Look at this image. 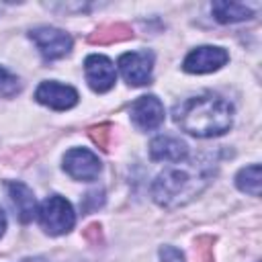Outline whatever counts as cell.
I'll return each instance as SVG.
<instances>
[{"instance_id":"obj_17","label":"cell","mask_w":262,"mask_h":262,"mask_svg":"<svg viewBox=\"0 0 262 262\" xmlns=\"http://www.w3.org/2000/svg\"><path fill=\"white\" fill-rule=\"evenodd\" d=\"M90 137H92V141H94L100 149H108V143H111V125L92 127V129H90Z\"/></svg>"},{"instance_id":"obj_13","label":"cell","mask_w":262,"mask_h":262,"mask_svg":"<svg viewBox=\"0 0 262 262\" xmlns=\"http://www.w3.org/2000/svg\"><path fill=\"white\" fill-rule=\"evenodd\" d=\"M211 12L215 16L217 23L221 25H231V23H242L254 16V10L242 2H227V0H219L211 4Z\"/></svg>"},{"instance_id":"obj_7","label":"cell","mask_w":262,"mask_h":262,"mask_svg":"<svg viewBox=\"0 0 262 262\" xmlns=\"http://www.w3.org/2000/svg\"><path fill=\"white\" fill-rule=\"evenodd\" d=\"M227 59H229V53L223 47L201 45L184 57L182 70L188 74H211V72H217L219 68H223L227 63Z\"/></svg>"},{"instance_id":"obj_4","label":"cell","mask_w":262,"mask_h":262,"mask_svg":"<svg viewBox=\"0 0 262 262\" xmlns=\"http://www.w3.org/2000/svg\"><path fill=\"white\" fill-rule=\"evenodd\" d=\"M31 41L37 45L41 57L45 61H55L66 57L72 51V37L55 27H37L29 33Z\"/></svg>"},{"instance_id":"obj_12","label":"cell","mask_w":262,"mask_h":262,"mask_svg":"<svg viewBox=\"0 0 262 262\" xmlns=\"http://www.w3.org/2000/svg\"><path fill=\"white\" fill-rule=\"evenodd\" d=\"M8 186V196L16 209V215L20 219V223H29L33 221V217L37 215V199L33 194V190L18 180H12L6 184Z\"/></svg>"},{"instance_id":"obj_16","label":"cell","mask_w":262,"mask_h":262,"mask_svg":"<svg viewBox=\"0 0 262 262\" xmlns=\"http://www.w3.org/2000/svg\"><path fill=\"white\" fill-rule=\"evenodd\" d=\"M23 90V82L18 76L8 72L4 66H0V96L2 98H12Z\"/></svg>"},{"instance_id":"obj_5","label":"cell","mask_w":262,"mask_h":262,"mask_svg":"<svg viewBox=\"0 0 262 262\" xmlns=\"http://www.w3.org/2000/svg\"><path fill=\"white\" fill-rule=\"evenodd\" d=\"M117 68L123 76V80L129 86H145L151 80L154 70V53L147 49L141 51H127L119 57Z\"/></svg>"},{"instance_id":"obj_19","label":"cell","mask_w":262,"mask_h":262,"mask_svg":"<svg viewBox=\"0 0 262 262\" xmlns=\"http://www.w3.org/2000/svg\"><path fill=\"white\" fill-rule=\"evenodd\" d=\"M4 231H6V215H4V211L0 209V237L4 235Z\"/></svg>"},{"instance_id":"obj_15","label":"cell","mask_w":262,"mask_h":262,"mask_svg":"<svg viewBox=\"0 0 262 262\" xmlns=\"http://www.w3.org/2000/svg\"><path fill=\"white\" fill-rule=\"evenodd\" d=\"M235 186L252 196H260V164H250L235 174Z\"/></svg>"},{"instance_id":"obj_2","label":"cell","mask_w":262,"mask_h":262,"mask_svg":"<svg viewBox=\"0 0 262 262\" xmlns=\"http://www.w3.org/2000/svg\"><path fill=\"white\" fill-rule=\"evenodd\" d=\"M176 125L194 137H217L229 131L233 123V106L215 92H203L184 98L172 111Z\"/></svg>"},{"instance_id":"obj_18","label":"cell","mask_w":262,"mask_h":262,"mask_svg":"<svg viewBox=\"0 0 262 262\" xmlns=\"http://www.w3.org/2000/svg\"><path fill=\"white\" fill-rule=\"evenodd\" d=\"M160 262H184V254L174 246L160 248Z\"/></svg>"},{"instance_id":"obj_8","label":"cell","mask_w":262,"mask_h":262,"mask_svg":"<svg viewBox=\"0 0 262 262\" xmlns=\"http://www.w3.org/2000/svg\"><path fill=\"white\" fill-rule=\"evenodd\" d=\"M129 117H131V123L139 131H154L164 123L166 111L158 96L147 94V96H139L137 100L131 102Z\"/></svg>"},{"instance_id":"obj_9","label":"cell","mask_w":262,"mask_h":262,"mask_svg":"<svg viewBox=\"0 0 262 262\" xmlns=\"http://www.w3.org/2000/svg\"><path fill=\"white\" fill-rule=\"evenodd\" d=\"M35 100L53 111H68L78 104V90L57 80H45L37 86Z\"/></svg>"},{"instance_id":"obj_20","label":"cell","mask_w":262,"mask_h":262,"mask_svg":"<svg viewBox=\"0 0 262 262\" xmlns=\"http://www.w3.org/2000/svg\"><path fill=\"white\" fill-rule=\"evenodd\" d=\"M25 262H43V260H25Z\"/></svg>"},{"instance_id":"obj_11","label":"cell","mask_w":262,"mask_h":262,"mask_svg":"<svg viewBox=\"0 0 262 262\" xmlns=\"http://www.w3.org/2000/svg\"><path fill=\"white\" fill-rule=\"evenodd\" d=\"M149 158L154 162L180 164L188 158V145L174 135H158L149 143Z\"/></svg>"},{"instance_id":"obj_10","label":"cell","mask_w":262,"mask_h":262,"mask_svg":"<svg viewBox=\"0 0 262 262\" xmlns=\"http://www.w3.org/2000/svg\"><path fill=\"white\" fill-rule=\"evenodd\" d=\"M84 76L94 92H108L117 82L115 63L100 53H92L84 59Z\"/></svg>"},{"instance_id":"obj_6","label":"cell","mask_w":262,"mask_h":262,"mask_svg":"<svg viewBox=\"0 0 262 262\" xmlns=\"http://www.w3.org/2000/svg\"><path fill=\"white\" fill-rule=\"evenodd\" d=\"M100 168L98 156L86 147H72L63 154V172L74 180L90 182L100 174Z\"/></svg>"},{"instance_id":"obj_1","label":"cell","mask_w":262,"mask_h":262,"mask_svg":"<svg viewBox=\"0 0 262 262\" xmlns=\"http://www.w3.org/2000/svg\"><path fill=\"white\" fill-rule=\"evenodd\" d=\"M215 166L207 160L182 162L166 168L151 182V199L164 209H176L199 196L213 180Z\"/></svg>"},{"instance_id":"obj_14","label":"cell","mask_w":262,"mask_h":262,"mask_svg":"<svg viewBox=\"0 0 262 262\" xmlns=\"http://www.w3.org/2000/svg\"><path fill=\"white\" fill-rule=\"evenodd\" d=\"M133 37V31L123 25V23H115V25H104L100 29H96L92 35H90V41L92 43H98V45H104V43H117V41H125Z\"/></svg>"},{"instance_id":"obj_3","label":"cell","mask_w":262,"mask_h":262,"mask_svg":"<svg viewBox=\"0 0 262 262\" xmlns=\"http://www.w3.org/2000/svg\"><path fill=\"white\" fill-rule=\"evenodd\" d=\"M37 219L49 235H63L76 225V213L72 205L59 194H51L39 205Z\"/></svg>"}]
</instances>
